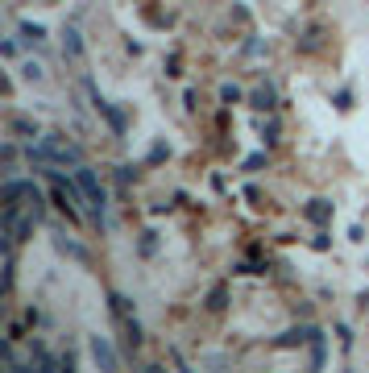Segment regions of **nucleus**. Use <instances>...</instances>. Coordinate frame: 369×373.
Masks as SVG:
<instances>
[{"label":"nucleus","instance_id":"obj_1","mask_svg":"<svg viewBox=\"0 0 369 373\" xmlns=\"http://www.w3.org/2000/svg\"><path fill=\"white\" fill-rule=\"evenodd\" d=\"M29 158L34 162H79V149L67 137H58V133H46V137L29 149Z\"/></svg>","mask_w":369,"mask_h":373},{"label":"nucleus","instance_id":"obj_2","mask_svg":"<svg viewBox=\"0 0 369 373\" xmlns=\"http://www.w3.org/2000/svg\"><path fill=\"white\" fill-rule=\"evenodd\" d=\"M75 183H79V191H83V199H88V208H92L95 216L104 212V186H100V179H95L88 166H79V175H75Z\"/></svg>","mask_w":369,"mask_h":373},{"label":"nucleus","instance_id":"obj_3","mask_svg":"<svg viewBox=\"0 0 369 373\" xmlns=\"http://www.w3.org/2000/svg\"><path fill=\"white\" fill-rule=\"evenodd\" d=\"M92 357L104 365V369H116V353L108 348V340H104V336H95V340H92Z\"/></svg>","mask_w":369,"mask_h":373},{"label":"nucleus","instance_id":"obj_4","mask_svg":"<svg viewBox=\"0 0 369 373\" xmlns=\"http://www.w3.org/2000/svg\"><path fill=\"white\" fill-rule=\"evenodd\" d=\"M62 54H67L71 62H79V58H83V42H79V34H75V29H67V42H62Z\"/></svg>","mask_w":369,"mask_h":373},{"label":"nucleus","instance_id":"obj_5","mask_svg":"<svg viewBox=\"0 0 369 373\" xmlns=\"http://www.w3.org/2000/svg\"><path fill=\"white\" fill-rule=\"evenodd\" d=\"M8 129H13V133H25V137H38V125H34V121H21V116H13Z\"/></svg>","mask_w":369,"mask_h":373},{"label":"nucleus","instance_id":"obj_6","mask_svg":"<svg viewBox=\"0 0 369 373\" xmlns=\"http://www.w3.org/2000/svg\"><path fill=\"white\" fill-rule=\"evenodd\" d=\"M21 34H25V42H34V46L42 42V25H29V21H25V25H21Z\"/></svg>","mask_w":369,"mask_h":373},{"label":"nucleus","instance_id":"obj_7","mask_svg":"<svg viewBox=\"0 0 369 373\" xmlns=\"http://www.w3.org/2000/svg\"><path fill=\"white\" fill-rule=\"evenodd\" d=\"M307 216H311V220H328V208H323V203H316V208H307Z\"/></svg>","mask_w":369,"mask_h":373}]
</instances>
